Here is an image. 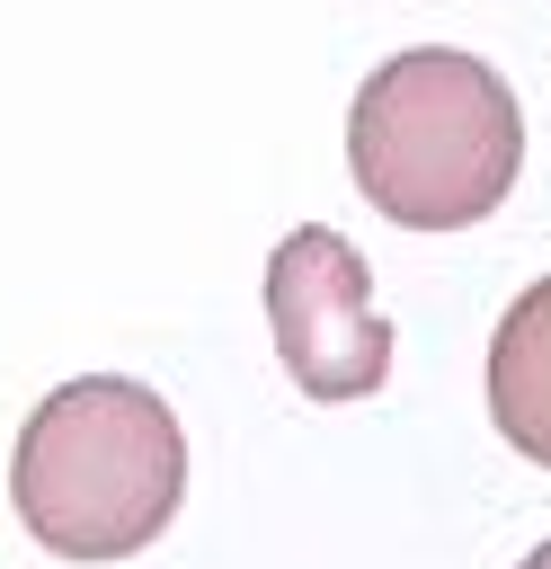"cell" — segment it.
<instances>
[{
    "label": "cell",
    "mask_w": 551,
    "mask_h": 569,
    "mask_svg": "<svg viewBox=\"0 0 551 569\" xmlns=\"http://www.w3.org/2000/svg\"><path fill=\"white\" fill-rule=\"evenodd\" d=\"M267 329L311 400H373L391 382V320L373 311V267L347 231L302 222L267 258Z\"/></svg>",
    "instance_id": "3957f363"
},
{
    "label": "cell",
    "mask_w": 551,
    "mask_h": 569,
    "mask_svg": "<svg viewBox=\"0 0 551 569\" xmlns=\"http://www.w3.org/2000/svg\"><path fill=\"white\" fill-rule=\"evenodd\" d=\"M489 418L524 462L551 471V276L524 284L489 338Z\"/></svg>",
    "instance_id": "277c9868"
},
{
    "label": "cell",
    "mask_w": 551,
    "mask_h": 569,
    "mask_svg": "<svg viewBox=\"0 0 551 569\" xmlns=\"http://www.w3.org/2000/svg\"><path fill=\"white\" fill-rule=\"evenodd\" d=\"M9 498L53 560H133L187 498V427L151 382L80 373L27 409Z\"/></svg>",
    "instance_id": "6da1fadb"
},
{
    "label": "cell",
    "mask_w": 551,
    "mask_h": 569,
    "mask_svg": "<svg viewBox=\"0 0 551 569\" xmlns=\"http://www.w3.org/2000/svg\"><path fill=\"white\" fill-rule=\"evenodd\" d=\"M515 569H551V542H533V551H524V560H515Z\"/></svg>",
    "instance_id": "5b68a950"
},
{
    "label": "cell",
    "mask_w": 551,
    "mask_h": 569,
    "mask_svg": "<svg viewBox=\"0 0 551 569\" xmlns=\"http://www.w3.org/2000/svg\"><path fill=\"white\" fill-rule=\"evenodd\" d=\"M347 169L400 231H471L524 169L515 89L462 44H409L364 71L347 107Z\"/></svg>",
    "instance_id": "7a4b0ae2"
}]
</instances>
